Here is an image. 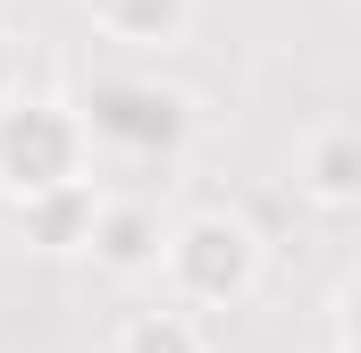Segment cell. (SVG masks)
I'll list each match as a JSON object with an SVG mask.
<instances>
[{
  "instance_id": "2",
  "label": "cell",
  "mask_w": 361,
  "mask_h": 353,
  "mask_svg": "<svg viewBox=\"0 0 361 353\" xmlns=\"http://www.w3.org/2000/svg\"><path fill=\"white\" fill-rule=\"evenodd\" d=\"M85 118H76V101H59V92H17L8 109H0V193L8 202H42V193H59V185H76L85 176Z\"/></svg>"
},
{
  "instance_id": "8",
  "label": "cell",
  "mask_w": 361,
  "mask_h": 353,
  "mask_svg": "<svg viewBox=\"0 0 361 353\" xmlns=\"http://www.w3.org/2000/svg\"><path fill=\"white\" fill-rule=\"evenodd\" d=\"M109 353H210V337H202V320H193V311L152 303V311H126V320H118Z\"/></svg>"
},
{
  "instance_id": "11",
  "label": "cell",
  "mask_w": 361,
  "mask_h": 353,
  "mask_svg": "<svg viewBox=\"0 0 361 353\" xmlns=\"http://www.w3.org/2000/svg\"><path fill=\"white\" fill-rule=\"evenodd\" d=\"M336 353H345V345H336Z\"/></svg>"
},
{
  "instance_id": "1",
  "label": "cell",
  "mask_w": 361,
  "mask_h": 353,
  "mask_svg": "<svg viewBox=\"0 0 361 353\" xmlns=\"http://www.w3.org/2000/svg\"><path fill=\"white\" fill-rule=\"evenodd\" d=\"M160 286L177 311H235L261 286V236L235 210H185L160 253Z\"/></svg>"
},
{
  "instance_id": "3",
  "label": "cell",
  "mask_w": 361,
  "mask_h": 353,
  "mask_svg": "<svg viewBox=\"0 0 361 353\" xmlns=\"http://www.w3.org/2000/svg\"><path fill=\"white\" fill-rule=\"evenodd\" d=\"M76 118H85L92 143L118 152V160H177L185 135H193L185 92L160 85V76H101V85L76 101Z\"/></svg>"
},
{
  "instance_id": "5",
  "label": "cell",
  "mask_w": 361,
  "mask_h": 353,
  "mask_svg": "<svg viewBox=\"0 0 361 353\" xmlns=\"http://www.w3.org/2000/svg\"><path fill=\"white\" fill-rule=\"evenodd\" d=\"M160 253H169V227L152 202H109L101 227H92V261L109 277H160Z\"/></svg>"
},
{
  "instance_id": "4",
  "label": "cell",
  "mask_w": 361,
  "mask_h": 353,
  "mask_svg": "<svg viewBox=\"0 0 361 353\" xmlns=\"http://www.w3.org/2000/svg\"><path fill=\"white\" fill-rule=\"evenodd\" d=\"M101 210H109V193H101L92 176H76V185H59V193H42V202H17V227H25L34 253H92Z\"/></svg>"
},
{
  "instance_id": "9",
  "label": "cell",
  "mask_w": 361,
  "mask_h": 353,
  "mask_svg": "<svg viewBox=\"0 0 361 353\" xmlns=\"http://www.w3.org/2000/svg\"><path fill=\"white\" fill-rule=\"evenodd\" d=\"M17 92H25V51H17V34L0 25V109H8Z\"/></svg>"
},
{
  "instance_id": "6",
  "label": "cell",
  "mask_w": 361,
  "mask_h": 353,
  "mask_svg": "<svg viewBox=\"0 0 361 353\" xmlns=\"http://www.w3.org/2000/svg\"><path fill=\"white\" fill-rule=\"evenodd\" d=\"M294 185H302L311 202H328V210H353L361 202V126H319V135H302Z\"/></svg>"
},
{
  "instance_id": "10",
  "label": "cell",
  "mask_w": 361,
  "mask_h": 353,
  "mask_svg": "<svg viewBox=\"0 0 361 353\" xmlns=\"http://www.w3.org/2000/svg\"><path fill=\"white\" fill-rule=\"evenodd\" d=\"M336 337H345V353H361V277L336 294Z\"/></svg>"
},
{
  "instance_id": "7",
  "label": "cell",
  "mask_w": 361,
  "mask_h": 353,
  "mask_svg": "<svg viewBox=\"0 0 361 353\" xmlns=\"http://www.w3.org/2000/svg\"><path fill=\"white\" fill-rule=\"evenodd\" d=\"M92 25L126 51H160L193 25V0H92Z\"/></svg>"
}]
</instances>
